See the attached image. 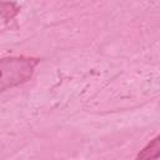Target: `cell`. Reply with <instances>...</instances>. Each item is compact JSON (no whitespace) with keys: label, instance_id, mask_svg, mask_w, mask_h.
I'll return each mask as SVG.
<instances>
[{"label":"cell","instance_id":"cell-1","mask_svg":"<svg viewBox=\"0 0 160 160\" xmlns=\"http://www.w3.org/2000/svg\"><path fill=\"white\" fill-rule=\"evenodd\" d=\"M39 65V59L28 56H10L2 58L0 60V89L5 91L9 88L18 86L28 81L36 66Z\"/></svg>","mask_w":160,"mask_h":160},{"label":"cell","instance_id":"cell-2","mask_svg":"<svg viewBox=\"0 0 160 160\" xmlns=\"http://www.w3.org/2000/svg\"><path fill=\"white\" fill-rule=\"evenodd\" d=\"M160 158V134L150 140L135 156L134 160H156Z\"/></svg>","mask_w":160,"mask_h":160},{"label":"cell","instance_id":"cell-3","mask_svg":"<svg viewBox=\"0 0 160 160\" xmlns=\"http://www.w3.org/2000/svg\"><path fill=\"white\" fill-rule=\"evenodd\" d=\"M19 11L20 8L18 6L16 2H4V1L0 2V15L4 21H9L14 19Z\"/></svg>","mask_w":160,"mask_h":160}]
</instances>
